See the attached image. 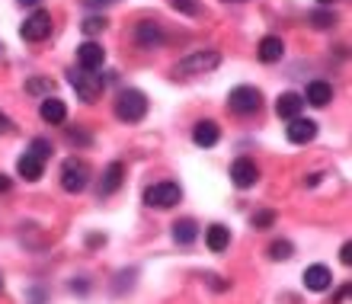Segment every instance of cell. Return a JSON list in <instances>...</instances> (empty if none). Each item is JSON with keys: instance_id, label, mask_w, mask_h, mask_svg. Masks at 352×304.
I'll return each instance as SVG.
<instances>
[{"instance_id": "obj_23", "label": "cell", "mask_w": 352, "mask_h": 304, "mask_svg": "<svg viewBox=\"0 0 352 304\" xmlns=\"http://www.w3.org/2000/svg\"><path fill=\"white\" fill-rule=\"evenodd\" d=\"M26 90L32 93V96H38V93H45V96H48V93L55 90V83L48 80V77H32V80L26 83Z\"/></svg>"}, {"instance_id": "obj_15", "label": "cell", "mask_w": 352, "mask_h": 304, "mask_svg": "<svg viewBox=\"0 0 352 304\" xmlns=\"http://www.w3.org/2000/svg\"><path fill=\"white\" fill-rule=\"evenodd\" d=\"M122 180H125V166L116 160V164H109L106 166V173H102V180H100V195H112L116 189L122 186Z\"/></svg>"}, {"instance_id": "obj_34", "label": "cell", "mask_w": 352, "mask_h": 304, "mask_svg": "<svg viewBox=\"0 0 352 304\" xmlns=\"http://www.w3.org/2000/svg\"><path fill=\"white\" fill-rule=\"evenodd\" d=\"M23 7H38V0H19Z\"/></svg>"}, {"instance_id": "obj_11", "label": "cell", "mask_w": 352, "mask_h": 304, "mask_svg": "<svg viewBox=\"0 0 352 304\" xmlns=\"http://www.w3.org/2000/svg\"><path fill=\"white\" fill-rule=\"evenodd\" d=\"M333 285V276H330V269L314 263V266L305 269V288L307 292H327V288Z\"/></svg>"}, {"instance_id": "obj_9", "label": "cell", "mask_w": 352, "mask_h": 304, "mask_svg": "<svg viewBox=\"0 0 352 304\" xmlns=\"http://www.w3.org/2000/svg\"><path fill=\"white\" fill-rule=\"evenodd\" d=\"M102 61H106V48L100 42H84V45L77 48V65L84 67V71H100Z\"/></svg>"}, {"instance_id": "obj_6", "label": "cell", "mask_w": 352, "mask_h": 304, "mask_svg": "<svg viewBox=\"0 0 352 304\" xmlns=\"http://www.w3.org/2000/svg\"><path fill=\"white\" fill-rule=\"evenodd\" d=\"M179 186L176 183H157V186H148L144 189V202L151 205V208H173L176 202H179Z\"/></svg>"}, {"instance_id": "obj_27", "label": "cell", "mask_w": 352, "mask_h": 304, "mask_svg": "<svg viewBox=\"0 0 352 304\" xmlns=\"http://www.w3.org/2000/svg\"><path fill=\"white\" fill-rule=\"evenodd\" d=\"M26 154L38 157V160L45 164L48 157H52V144H48V141H42V138H36V141H32V151H26Z\"/></svg>"}, {"instance_id": "obj_28", "label": "cell", "mask_w": 352, "mask_h": 304, "mask_svg": "<svg viewBox=\"0 0 352 304\" xmlns=\"http://www.w3.org/2000/svg\"><path fill=\"white\" fill-rule=\"evenodd\" d=\"M87 32V36H96V32H102L106 29V19L102 17H90V19H84V26H80Z\"/></svg>"}, {"instance_id": "obj_37", "label": "cell", "mask_w": 352, "mask_h": 304, "mask_svg": "<svg viewBox=\"0 0 352 304\" xmlns=\"http://www.w3.org/2000/svg\"><path fill=\"white\" fill-rule=\"evenodd\" d=\"M0 288H3V279H0Z\"/></svg>"}, {"instance_id": "obj_36", "label": "cell", "mask_w": 352, "mask_h": 304, "mask_svg": "<svg viewBox=\"0 0 352 304\" xmlns=\"http://www.w3.org/2000/svg\"><path fill=\"white\" fill-rule=\"evenodd\" d=\"M317 3H333V0H317Z\"/></svg>"}, {"instance_id": "obj_14", "label": "cell", "mask_w": 352, "mask_h": 304, "mask_svg": "<svg viewBox=\"0 0 352 304\" xmlns=\"http://www.w3.org/2000/svg\"><path fill=\"white\" fill-rule=\"evenodd\" d=\"M218 138H221V129H218L214 122H208V119L199 122V125L192 129V141L199 144V148H214Z\"/></svg>"}, {"instance_id": "obj_24", "label": "cell", "mask_w": 352, "mask_h": 304, "mask_svg": "<svg viewBox=\"0 0 352 304\" xmlns=\"http://www.w3.org/2000/svg\"><path fill=\"white\" fill-rule=\"evenodd\" d=\"M179 13H186V17H202V3L199 0H170Z\"/></svg>"}, {"instance_id": "obj_20", "label": "cell", "mask_w": 352, "mask_h": 304, "mask_svg": "<svg viewBox=\"0 0 352 304\" xmlns=\"http://www.w3.org/2000/svg\"><path fill=\"white\" fill-rule=\"evenodd\" d=\"M305 100L311 102V106H327V102L333 100V87H330L327 80H314L311 87H307Z\"/></svg>"}, {"instance_id": "obj_19", "label": "cell", "mask_w": 352, "mask_h": 304, "mask_svg": "<svg viewBox=\"0 0 352 304\" xmlns=\"http://www.w3.org/2000/svg\"><path fill=\"white\" fill-rule=\"evenodd\" d=\"M256 55H260V61L272 65V61H278V58L285 55V42H282L278 36H266L260 42V52H256Z\"/></svg>"}, {"instance_id": "obj_4", "label": "cell", "mask_w": 352, "mask_h": 304, "mask_svg": "<svg viewBox=\"0 0 352 304\" xmlns=\"http://www.w3.org/2000/svg\"><path fill=\"white\" fill-rule=\"evenodd\" d=\"M228 106H231L237 116H250V112H256L263 106V93L256 90V87H234L231 96H228Z\"/></svg>"}, {"instance_id": "obj_5", "label": "cell", "mask_w": 352, "mask_h": 304, "mask_svg": "<svg viewBox=\"0 0 352 304\" xmlns=\"http://www.w3.org/2000/svg\"><path fill=\"white\" fill-rule=\"evenodd\" d=\"M221 65V55L218 52H195V55H186L176 71H183V74H208L214 67Z\"/></svg>"}, {"instance_id": "obj_35", "label": "cell", "mask_w": 352, "mask_h": 304, "mask_svg": "<svg viewBox=\"0 0 352 304\" xmlns=\"http://www.w3.org/2000/svg\"><path fill=\"white\" fill-rule=\"evenodd\" d=\"M224 3H243V0H224Z\"/></svg>"}, {"instance_id": "obj_1", "label": "cell", "mask_w": 352, "mask_h": 304, "mask_svg": "<svg viewBox=\"0 0 352 304\" xmlns=\"http://www.w3.org/2000/svg\"><path fill=\"white\" fill-rule=\"evenodd\" d=\"M67 83L77 90V96L84 102H96L102 93V77L100 71H84V67H71L67 71Z\"/></svg>"}, {"instance_id": "obj_7", "label": "cell", "mask_w": 352, "mask_h": 304, "mask_svg": "<svg viewBox=\"0 0 352 304\" xmlns=\"http://www.w3.org/2000/svg\"><path fill=\"white\" fill-rule=\"evenodd\" d=\"M231 180L237 189H250V186L260 180V166L253 164L250 157H237L231 164Z\"/></svg>"}, {"instance_id": "obj_2", "label": "cell", "mask_w": 352, "mask_h": 304, "mask_svg": "<svg viewBox=\"0 0 352 304\" xmlns=\"http://www.w3.org/2000/svg\"><path fill=\"white\" fill-rule=\"evenodd\" d=\"M144 112H148V96L141 90H122L119 100H116V116L122 122H138L144 119Z\"/></svg>"}, {"instance_id": "obj_32", "label": "cell", "mask_w": 352, "mask_h": 304, "mask_svg": "<svg viewBox=\"0 0 352 304\" xmlns=\"http://www.w3.org/2000/svg\"><path fill=\"white\" fill-rule=\"evenodd\" d=\"M320 180H324V173H311V176H307V186H317Z\"/></svg>"}, {"instance_id": "obj_29", "label": "cell", "mask_w": 352, "mask_h": 304, "mask_svg": "<svg viewBox=\"0 0 352 304\" xmlns=\"http://www.w3.org/2000/svg\"><path fill=\"white\" fill-rule=\"evenodd\" d=\"M7 131H13V122H10L7 112H0V135H7Z\"/></svg>"}, {"instance_id": "obj_22", "label": "cell", "mask_w": 352, "mask_h": 304, "mask_svg": "<svg viewBox=\"0 0 352 304\" xmlns=\"http://www.w3.org/2000/svg\"><path fill=\"white\" fill-rule=\"evenodd\" d=\"M295 247H292V240H276V243H269V257L272 259H292Z\"/></svg>"}, {"instance_id": "obj_30", "label": "cell", "mask_w": 352, "mask_h": 304, "mask_svg": "<svg viewBox=\"0 0 352 304\" xmlns=\"http://www.w3.org/2000/svg\"><path fill=\"white\" fill-rule=\"evenodd\" d=\"M340 259H343L346 266L352 263V243H343V247H340Z\"/></svg>"}, {"instance_id": "obj_10", "label": "cell", "mask_w": 352, "mask_h": 304, "mask_svg": "<svg viewBox=\"0 0 352 304\" xmlns=\"http://www.w3.org/2000/svg\"><path fill=\"white\" fill-rule=\"evenodd\" d=\"M314 135H317V122L314 119H292L288 122V141L292 144H307V141H314Z\"/></svg>"}, {"instance_id": "obj_8", "label": "cell", "mask_w": 352, "mask_h": 304, "mask_svg": "<svg viewBox=\"0 0 352 304\" xmlns=\"http://www.w3.org/2000/svg\"><path fill=\"white\" fill-rule=\"evenodd\" d=\"M48 32H52V17L45 10H36L29 19H23V39H29V42H42V39H48Z\"/></svg>"}, {"instance_id": "obj_31", "label": "cell", "mask_w": 352, "mask_h": 304, "mask_svg": "<svg viewBox=\"0 0 352 304\" xmlns=\"http://www.w3.org/2000/svg\"><path fill=\"white\" fill-rule=\"evenodd\" d=\"M346 298H349V285H343L340 292H336V295H333V304H343Z\"/></svg>"}, {"instance_id": "obj_16", "label": "cell", "mask_w": 352, "mask_h": 304, "mask_svg": "<svg viewBox=\"0 0 352 304\" xmlns=\"http://www.w3.org/2000/svg\"><path fill=\"white\" fill-rule=\"evenodd\" d=\"M16 170H19V176H23L26 183H38V180H42V170H45V164H42L38 157H32V154H23L16 160Z\"/></svg>"}, {"instance_id": "obj_33", "label": "cell", "mask_w": 352, "mask_h": 304, "mask_svg": "<svg viewBox=\"0 0 352 304\" xmlns=\"http://www.w3.org/2000/svg\"><path fill=\"white\" fill-rule=\"evenodd\" d=\"M7 189H10V180H7L3 173H0V193H7Z\"/></svg>"}, {"instance_id": "obj_26", "label": "cell", "mask_w": 352, "mask_h": 304, "mask_svg": "<svg viewBox=\"0 0 352 304\" xmlns=\"http://www.w3.org/2000/svg\"><path fill=\"white\" fill-rule=\"evenodd\" d=\"M333 23H336V17L327 13V10H314L311 13V26H317V29H327V26H333Z\"/></svg>"}, {"instance_id": "obj_12", "label": "cell", "mask_w": 352, "mask_h": 304, "mask_svg": "<svg viewBox=\"0 0 352 304\" xmlns=\"http://www.w3.org/2000/svg\"><path fill=\"white\" fill-rule=\"evenodd\" d=\"M301 109H305V96H298V93H282L276 100V112H278V119H298L301 116Z\"/></svg>"}, {"instance_id": "obj_3", "label": "cell", "mask_w": 352, "mask_h": 304, "mask_svg": "<svg viewBox=\"0 0 352 304\" xmlns=\"http://www.w3.org/2000/svg\"><path fill=\"white\" fill-rule=\"evenodd\" d=\"M90 180V166L80 160V157H67L65 164H61V186H65L67 193H80Z\"/></svg>"}, {"instance_id": "obj_21", "label": "cell", "mask_w": 352, "mask_h": 304, "mask_svg": "<svg viewBox=\"0 0 352 304\" xmlns=\"http://www.w3.org/2000/svg\"><path fill=\"white\" fill-rule=\"evenodd\" d=\"M195 234H199V224H195L192 218H183V221L173 224V240L176 243H192Z\"/></svg>"}, {"instance_id": "obj_17", "label": "cell", "mask_w": 352, "mask_h": 304, "mask_svg": "<svg viewBox=\"0 0 352 304\" xmlns=\"http://www.w3.org/2000/svg\"><path fill=\"white\" fill-rule=\"evenodd\" d=\"M205 243H208L212 253H224L228 243H231V230L224 228V224H212V228L205 230Z\"/></svg>"}, {"instance_id": "obj_25", "label": "cell", "mask_w": 352, "mask_h": 304, "mask_svg": "<svg viewBox=\"0 0 352 304\" xmlns=\"http://www.w3.org/2000/svg\"><path fill=\"white\" fill-rule=\"evenodd\" d=\"M272 224H276V212H272V208H263V212L253 215V228L266 230V228H272Z\"/></svg>"}, {"instance_id": "obj_13", "label": "cell", "mask_w": 352, "mask_h": 304, "mask_svg": "<svg viewBox=\"0 0 352 304\" xmlns=\"http://www.w3.org/2000/svg\"><path fill=\"white\" fill-rule=\"evenodd\" d=\"M135 39H138V45H144V48L164 45V29H160L154 19H141L138 29H135Z\"/></svg>"}, {"instance_id": "obj_18", "label": "cell", "mask_w": 352, "mask_h": 304, "mask_svg": "<svg viewBox=\"0 0 352 304\" xmlns=\"http://www.w3.org/2000/svg\"><path fill=\"white\" fill-rule=\"evenodd\" d=\"M38 112H42V119L52 122V125H65V119H67V106L61 100H55V96H48V100L38 106Z\"/></svg>"}]
</instances>
